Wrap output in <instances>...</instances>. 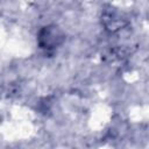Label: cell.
Instances as JSON below:
<instances>
[{"label": "cell", "mask_w": 149, "mask_h": 149, "mask_svg": "<svg viewBox=\"0 0 149 149\" xmlns=\"http://www.w3.org/2000/svg\"><path fill=\"white\" fill-rule=\"evenodd\" d=\"M62 36L59 35L58 30L55 27H45L40 33V44L43 48H52L61 42Z\"/></svg>", "instance_id": "cell-1"}]
</instances>
